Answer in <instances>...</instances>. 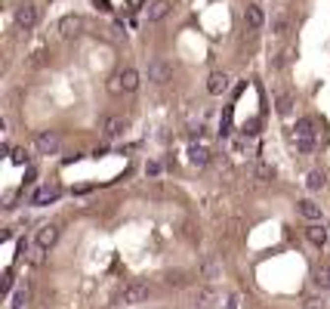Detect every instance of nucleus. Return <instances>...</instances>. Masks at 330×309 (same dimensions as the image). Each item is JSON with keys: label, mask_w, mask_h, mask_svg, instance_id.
I'll return each mask as SVG.
<instances>
[{"label": "nucleus", "mask_w": 330, "mask_h": 309, "mask_svg": "<svg viewBox=\"0 0 330 309\" xmlns=\"http://www.w3.org/2000/svg\"><path fill=\"white\" fill-rule=\"evenodd\" d=\"M123 130H127V121H123L120 114H111V118H105V124H102V133H105L108 139H118V136H123Z\"/></svg>", "instance_id": "1a4fd4ad"}, {"label": "nucleus", "mask_w": 330, "mask_h": 309, "mask_svg": "<svg viewBox=\"0 0 330 309\" xmlns=\"http://www.w3.org/2000/svg\"><path fill=\"white\" fill-rule=\"evenodd\" d=\"M297 136H315V118H300L297 121Z\"/></svg>", "instance_id": "aec40b11"}, {"label": "nucleus", "mask_w": 330, "mask_h": 309, "mask_svg": "<svg viewBox=\"0 0 330 309\" xmlns=\"http://www.w3.org/2000/svg\"><path fill=\"white\" fill-rule=\"evenodd\" d=\"M182 229H185V238H188V241H201V232H198V229L191 226V223H185Z\"/></svg>", "instance_id": "a878e982"}, {"label": "nucleus", "mask_w": 330, "mask_h": 309, "mask_svg": "<svg viewBox=\"0 0 330 309\" xmlns=\"http://www.w3.org/2000/svg\"><path fill=\"white\" fill-rule=\"evenodd\" d=\"M290 31V16H284V13H278V16H271V34H287Z\"/></svg>", "instance_id": "6ab92c4d"}, {"label": "nucleus", "mask_w": 330, "mask_h": 309, "mask_svg": "<svg viewBox=\"0 0 330 309\" xmlns=\"http://www.w3.org/2000/svg\"><path fill=\"white\" fill-rule=\"evenodd\" d=\"M297 152H300V155L315 152V139H312V136H297Z\"/></svg>", "instance_id": "5701e85b"}, {"label": "nucleus", "mask_w": 330, "mask_h": 309, "mask_svg": "<svg viewBox=\"0 0 330 309\" xmlns=\"http://www.w3.org/2000/svg\"><path fill=\"white\" fill-rule=\"evenodd\" d=\"M0 291H3V294L13 291V272H3V284H0Z\"/></svg>", "instance_id": "c756f323"}, {"label": "nucleus", "mask_w": 330, "mask_h": 309, "mask_svg": "<svg viewBox=\"0 0 330 309\" xmlns=\"http://www.w3.org/2000/svg\"><path fill=\"white\" fill-rule=\"evenodd\" d=\"M34 145H37L40 155H56L59 152V133L56 130H40L37 139H34Z\"/></svg>", "instance_id": "f03ea898"}, {"label": "nucleus", "mask_w": 330, "mask_h": 309, "mask_svg": "<svg viewBox=\"0 0 330 309\" xmlns=\"http://www.w3.org/2000/svg\"><path fill=\"white\" fill-rule=\"evenodd\" d=\"M198 303L201 306H213L216 303V291L213 288H198Z\"/></svg>", "instance_id": "4be33fe9"}, {"label": "nucleus", "mask_w": 330, "mask_h": 309, "mask_svg": "<svg viewBox=\"0 0 330 309\" xmlns=\"http://www.w3.org/2000/svg\"><path fill=\"white\" fill-rule=\"evenodd\" d=\"M118 81L123 87V93H133V90L139 87V71H136V68H123V71H118Z\"/></svg>", "instance_id": "9d476101"}, {"label": "nucleus", "mask_w": 330, "mask_h": 309, "mask_svg": "<svg viewBox=\"0 0 330 309\" xmlns=\"http://www.w3.org/2000/svg\"><path fill=\"white\" fill-rule=\"evenodd\" d=\"M170 77H173V65H170L167 59H151V62H149V81L167 84Z\"/></svg>", "instance_id": "f257e3e1"}, {"label": "nucleus", "mask_w": 330, "mask_h": 309, "mask_svg": "<svg viewBox=\"0 0 330 309\" xmlns=\"http://www.w3.org/2000/svg\"><path fill=\"white\" fill-rule=\"evenodd\" d=\"M157 173H161V164H157V161H149V164H145V176H157Z\"/></svg>", "instance_id": "7c9ffc66"}, {"label": "nucleus", "mask_w": 330, "mask_h": 309, "mask_svg": "<svg viewBox=\"0 0 330 309\" xmlns=\"http://www.w3.org/2000/svg\"><path fill=\"white\" fill-rule=\"evenodd\" d=\"M275 108H278V114H290V111H293V96H290V93H281V96L275 99Z\"/></svg>", "instance_id": "412c9836"}, {"label": "nucleus", "mask_w": 330, "mask_h": 309, "mask_svg": "<svg viewBox=\"0 0 330 309\" xmlns=\"http://www.w3.org/2000/svg\"><path fill=\"white\" fill-rule=\"evenodd\" d=\"M297 210L305 216L309 223H315V220H321V207L312 201V198H302V201H297Z\"/></svg>", "instance_id": "f8f14e48"}, {"label": "nucleus", "mask_w": 330, "mask_h": 309, "mask_svg": "<svg viewBox=\"0 0 330 309\" xmlns=\"http://www.w3.org/2000/svg\"><path fill=\"white\" fill-rule=\"evenodd\" d=\"M253 179H259V182L275 179V167L266 164V161H256V164H253Z\"/></svg>", "instance_id": "a211bd4d"}, {"label": "nucleus", "mask_w": 330, "mask_h": 309, "mask_svg": "<svg viewBox=\"0 0 330 309\" xmlns=\"http://www.w3.org/2000/svg\"><path fill=\"white\" fill-rule=\"evenodd\" d=\"M229 87H232V77L225 74V71H213V74L207 77V93H210V96L229 93Z\"/></svg>", "instance_id": "7ed1b4c3"}, {"label": "nucleus", "mask_w": 330, "mask_h": 309, "mask_svg": "<svg viewBox=\"0 0 330 309\" xmlns=\"http://www.w3.org/2000/svg\"><path fill=\"white\" fill-rule=\"evenodd\" d=\"M167 13H170V0H151V3H149V9H145L149 22H161Z\"/></svg>", "instance_id": "ddd939ff"}, {"label": "nucleus", "mask_w": 330, "mask_h": 309, "mask_svg": "<svg viewBox=\"0 0 330 309\" xmlns=\"http://www.w3.org/2000/svg\"><path fill=\"white\" fill-rule=\"evenodd\" d=\"M324 186H327V173L324 170H312V173L305 176V189L309 192H321Z\"/></svg>", "instance_id": "dca6fc26"}, {"label": "nucleus", "mask_w": 330, "mask_h": 309, "mask_svg": "<svg viewBox=\"0 0 330 309\" xmlns=\"http://www.w3.org/2000/svg\"><path fill=\"white\" fill-rule=\"evenodd\" d=\"M188 161L195 164V167H204V164L210 161V152H207L204 145H191V148H188Z\"/></svg>", "instance_id": "f3484780"}, {"label": "nucleus", "mask_w": 330, "mask_h": 309, "mask_svg": "<svg viewBox=\"0 0 330 309\" xmlns=\"http://www.w3.org/2000/svg\"><path fill=\"white\" fill-rule=\"evenodd\" d=\"M56 198H59V186H40V189L31 195V204H37V207H40V204L56 201Z\"/></svg>", "instance_id": "9b49d317"}, {"label": "nucleus", "mask_w": 330, "mask_h": 309, "mask_svg": "<svg viewBox=\"0 0 330 309\" xmlns=\"http://www.w3.org/2000/svg\"><path fill=\"white\" fill-rule=\"evenodd\" d=\"M145 300H149V284L130 281L127 288H123V303H145Z\"/></svg>", "instance_id": "20e7f679"}, {"label": "nucleus", "mask_w": 330, "mask_h": 309, "mask_svg": "<svg viewBox=\"0 0 330 309\" xmlns=\"http://www.w3.org/2000/svg\"><path fill=\"white\" fill-rule=\"evenodd\" d=\"M108 90H111V93H123V87H120V81H118V74L108 81Z\"/></svg>", "instance_id": "473e14b6"}, {"label": "nucleus", "mask_w": 330, "mask_h": 309, "mask_svg": "<svg viewBox=\"0 0 330 309\" xmlns=\"http://www.w3.org/2000/svg\"><path fill=\"white\" fill-rule=\"evenodd\" d=\"M56 241H59V226H56V223H47V226L37 229V247H40V250L53 247Z\"/></svg>", "instance_id": "0eeeda50"}, {"label": "nucleus", "mask_w": 330, "mask_h": 309, "mask_svg": "<svg viewBox=\"0 0 330 309\" xmlns=\"http://www.w3.org/2000/svg\"><path fill=\"white\" fill-rule=\"evenodd\" d=\"M305 309H327L324 297H312V300H305Z\"/></svg>", "instance_id": "cd10ccee"}, {"label": "nucleus", "mask_w": 330, "mask_h": 309, "mask_svg": "<svg viewBox=\"0 0 330 309\" xmlns=\"http://www.w3.org/2000/svg\"><path fill=\"white\" fill-rule=\"evenodd\" d=\"M293 59V50H284V53H278V59H271V68H284Z\"/></svg>", "instance_id": "393cba45"}, {"label": "nucleus", "mask_w": 330, "mask_h": 309, "mask_svg": "<svg viewBox=\"0 0 330 309\" xmlns=\"http://www.w3.org/2000/svg\"><path fill=\"white\" fill-rule=\"evenodd\" d=\"M81 28H84V19L74 16V13L62 16V22H59V34L62 37H74V34H81Z\"/></svg>", "instance_id": "6e6552de"}, {"label": "nucleus", "mask_w": 330, "mask_h": 309, "mask_svg": "<svg viewBox=\"0 0 330 309\" xmlns=\"http://www.w3.org/2000/svg\"><path fill=\"white\" fill-rule=\"evenodd\" d=\"M13 161L16 164H28V152L25 148H13Z\"/></svg>", "instance_id": "c85d7f7f"}, {"label": "nucleus", "mask_w": 330, "mask_h": 309, "mask_svg": "<svg viewBox=\"0 0 330 309\" xmlns=\"http://www.w3.org/2000/svg\"><path fill=\"white\" fill-rule=\"evenodd\" d=\"M244 25L250 28V31H259L266 25V13H263V6L259 3H250L247 9H244Z\"/></svg>", "instance_id": "39448f33"}, {"label": "nucleus", "mask_w": 330, "mask_h": 309, "mask_svg": "<svg viewBox=\"0 0 330 309\" xmlns=\"http://www.w3.org/2000/svg\"><path fill=\"white\" fill-rule=\"evenodd\" d=\"M16 25L19 28H34L37 25V6H31V3H22L19 9H16Z\"/></svg>", "instance_id": "423d86ee"}, {"label": "nucleus", "mask_w": 330, "mask_h": 309, "mask_svg": "<svg viewBox=\"0 0 330 309\" xmlns=\"http://www.w3.org/2000/svg\"><path fill=\"white\" fill-rule=\"evenodd\" d=\"M315 284H321V288H330V272H327V269H321V272L315 275Z\"/></svg>", "instance_id": "bb28decb"}, {"label": "nucleus", "mask_w": 330, "mask_h": 309, "mask_svg": "<svg viewBox=\"0 0 330 309\" xmlns=\"http://www.w3.org/2000/svg\"><path fill=\"white\" fill-rule=\"evenodd\" d=\"M305 238H309L315 247H324L327 244V229L318 226V223H312V226H305Z\"/></svg>", "instance_id": "4468645a"}, {"label": "nucleus", "mask_w": 330, "mask_h": 309, "mask_svg": "<svg viewBox=\"0 0 330 309\" xmlns=\"http://www.w3.org/2000/svg\"><path fill=\"white\" fill-rule=\"evenodd\" d=\"M22 303H28V291H19L16 294V303L9 306V309H22Z\"/></svg>", "instance_id": "2f4dec72"}, {"label": "nucleus", "mask_w": 330, "mask_h": 309, "mask_svg": "<svg viewBox=\"0 0 330 309\" xmlns=\"http://www.w3.org/2000/svg\"><path fill=\"white\" fill-rule=\"evenodd\" d=\"M198 272H201V278H219L222 266H219V263H216L213 257H204V260H201V266H198Z\"/></svg>", "instance_id": "2eb2a0df"}, {"label": "nucleus", "mask_w": 330, "mask_h": 309, "mask_svg": "<svg viewBox=\"0 0 330 309\" xmlns=\"http://www.w3.org/2000/svg\"><path fill=\"white\" fill-rule=\"evenodd\" d=\"M164 281L170 284V288H182V284H185L188 278H185V272H179V269H176V272H167V278H164Z\"/></svg>", "instance_id": "b1692460"}]
</instances>
